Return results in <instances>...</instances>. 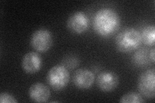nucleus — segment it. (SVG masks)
Wrapping results in <instances>:
<instances>
[{
	"mask_svg": "<svg viewBox=\"0 0 155 103\" xmlns=\"http://www.w3.org/2000/svg\"><path fill=\"white\" fill-rule=\"evenodd\" d=\"M121 24L118 14L110 8H101L94 14L93 28L95 32L102 37L112 36Z\"/></svg>",
	"mask_w": 155,
	"mask_h": 103,
	"instance_id": "nucleus-1",
	"label": "nucleus"
},
{
	"mask_svg": "<svg viewBox=\"0 0 155 103\" xmlns=\"http://www.w3.org/2000/svg\"><path fill=\"white\" fill-rule=\"evenodd\" d=\"M141 44L140 33L132 27L126 28L120 31L115 38L116 47L122 53H129L137 50Z\"/></svg>",
	"mask_w": 155,
	"mask_h": 103,
	"instance_id": "nucleus-2",
	"label": "nucleus"
},
{
	"mask_svg": "<svg viewBox=\"0 0 155 103\" xmlns=\"http://www.w3.org/2000/svg\"><path fill=\"white\" fill-rule=\"evenodd\" d=\"M46 79L53 90L60 91L64 89L69 84L70 73L65 66L55 65L48 70Z\"/></svg>",
	"mask_w": 155,
	"mask_h": 103,
	"instance_id": "nucleus-3",
	"label": "nucleus"
},
{
	"mask_svg": "<svg viewBox=\"0 0 155 103\" xmlns=\"http://www.w3.org/2000/svg\"><path fill=\"white\" fill-rule=\"evenodd\" d=\"M138 89L142 96L153 99L155 96V70L149 69L142 72L138 79Z\"/></svg>",
	"mask_w": 155,
	"mask_h": 103,
	"instance_id": "nucleus-4",
	"label": "nucleus"
},
{
	"mask_svg": "<svg viewBox=\"0 0 155 103\" xmlns=\"http://www.w3.org/2000/svg\"><path fill=\"white\" fill-rule=\"evenodd\" d=\"M53 39L51 32L46 28L38 29L31 37V45L35 50L40 52H47L51 48Z\"/></svg>",
	"mask_w": 155,
	"mask_h": 103,
	"instance_id": "nucleus-5",
	"label": "nucleus"
},
{
	"mask_svg": "<svg viewBox=\"0 0 155 103\" xmlns=\"http://www.w3.org/2000/svg\"><path fill=\"white\" fill-rule=\"evenodd\" d=\"M89 27V19L84 12L78 11L73 13L68 18L67 27L69 30L76 34L86 32Z\"/></svg>",
	"mask_w": 155,
	"mask_h": 103,
	"instance_id": "nucleus-6",
	"label": "nucleus"
},
{
	"mask_svg": "<svg viewBox=\"0 0 155 103\" xmlns=\"http://www.w3.org/2000/svg\"><path fill=\"white\" fill-rule=\"evenodd\" d=\"M119 82L118 76L110 70L101 72L96 77L97 86L104 92H109L115 90L118 86Z\"/></svg>",
	"mask_w": 155,
	"mask_h": 103,
	"instance_id": "nucleus-7",
	"label": "nucleus"
},
{
	"mask_svg": "<svg viewBox=\"0 0 155 103\" xmlns=\"http://www.w3.org/2000/svg\"><path fill=\"white\" fill-rule=\"evenodd\" d=\"M95 80L93 72L87 68L76 70L72 77L74 86L81 90H87L93 86Z\"/></svg>",
	"mask_w": 155,
	"mask_h": 103,
	"instance_id": "nucleus-8",
	"label": "nucleus"
},
{
	"mask_svg": "<svg viewBox=\"0 0 155 103\" xmlns=\"http://www.w3.org/2000/svg\"><path fill=\"white\" fill-rule=\"evenodd\" d=\"M42 66L40 56L35 52H29L23 56L21 66L24 72L28 74H34L40 71Z\"/></svg>",
	"mask_w": 155,
	"mask_h": 103,
	"instance_id": "nucleus-9",
	"label": "nucleus"
},
{
	"mask_svg": "<svg viewBox=\"0 0 155 103\" xmlns=\"http://www.w3.org/2000/svg\"><path fill=\"white\" fill-rule=\"evenodd\" d=\"M30 99L36 102H45L51 97V91L45 85L38 82L31 86L28 90Z\"/></svg>",
	"mask_w": 155,
	"mask_h": 103,
	"instance_id": "nucleus-10",
	"label": "nucleus"
},
{
	"mask_svg": "<svg viewBox=\"0 0 155 103\" xmlns=\"http://www.w3.org/2000/svg\"><path fill=\"white\" fill-rule=\"evenodd\" d=\"M132 61L135 65L144 66L151 61L149 58V50L147 48H142L136 52L132 57Z\"/></svg>",
	"mask_w": 155,
	"mask_h": 103,
	"instance_id": "nucleus-11",
	"label": "nucleus"
},
{
	"mask_svg": "<svg viewBox=\"0 0 155 103\" xmlns=\"http://www.w3.org/2000/svg\"><path fill=\"white\" fill-rule=\"evenodd\" d=\"M142 42L147 46H154L155 43V27L154 24L145 27L140 34Z\"/></svg>",
	"mask_w": 155,
	"mask_h": 103,
	"instance_id": "nucleus-12",
	"label": "nucleus"
},
{
	"mask_svg": "<svg viewBox=\"0 0 155 103\" xmlns=\"http://www.w3.org/2000/svg\"><path fill=\"white\" fill-rule=\"evenodd\" d=\"M119 102L121 103H143L145 102V100L141 94L130 92L123 95Z\"/></svg>",
	"mask_w": 155,
	"mask_h": 103,
	"instance_id": "nucleus-13",
	"label": "nucleus"
},
{
	"mask_svg": "<svg viewBox=\"0 0 155 103\" xmlns=\"http://www.w3.org/2000/svg\"><path fill=\"white\" fill-rule=\"evenodd\" d=\"M0 102L1 103H17L18 100L11 94L7 92H2L0 94Z\"/></svg>",
	"mask_w": 155,
	"mask_h": 103,
	"instance_id": "nucleus-14",
	"label": "nucleus"
},
{
	"mask_svg": "<svg viewBox=\"0 0 155 103\" xmlns=\"http://www.w3.org/2000/svg\"><path fill=\"white\" fill-rule=\"evenodd\" d=\"M149 58L150 60L153 63H154V58H155V49L154 48H152L149 50Z\"/></svg>",
	"mask_w": 155,
	"mask_h": 103,
	"instance_id": "nucleus-15",
	"label": "nucleus"
}]
</instances>
